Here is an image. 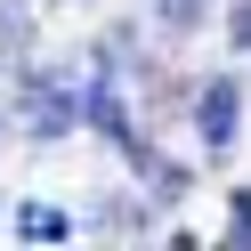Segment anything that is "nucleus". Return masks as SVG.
Segmentation results:
<instances>
[{
	"label": "nucleus",
	"instance_id": "nucleus-1",
	"mask_svg": "<svg viewBox=\"0 0 251 251\" xmlns=\"http://www.w3.org/2000/svg\"><path fill=\"white\" fill-rule=\"evenodd\" d=\"M235 122H243V89H235L227 73L202 81V89H195V130H202V146L227 154V146H235Z\"/></svg>",
	"mask_w": 251,
	"mask_h": 251
},
{
	"label": "nucleus",
	"instance_id": "nucleus-2",
	"mask_svg": "<svg viewBox=\"0 0 251 251\" xmlns=\"http://www.w3.org/2000/svg\"><path fill=\"white\" fill-rule=\"evenodd\" d=\"M73 122H81V98H73V89H57L49 73H41L33 98H25V130H33V138H65Z\"/></svg>",
	"mask_w": 251,
	"mask_h": 251
},
{
	"label": "nucleus",
	"instance_id": "nucleus-3",
	"mask_svg": "<svg viewBox=\"0 0 251 251\" xmlns=\"http://www.w3.org/2000/svg\"><path fill=\"white\" fill-rule=\"evenodd\" d=\"M17 235H25V243H65V235H73V211H57V202H25V211H17Z\"/></svg>",
	"mask_w": 251,
	"mask_h": 251
},
{
	"label": "nucleus",
	"instance_id": "nucleus-4",
	"mask_svg": "<svg viewBox=\"0 0 251 251\" xmlns=\"http://www.w3.org/2000/svg\"><path fill=\"white\" fill-rule=\"evenodd\" d=\"M227 33H235V49H251V8H235V17H227Z\"/></svg>",
	"mask_w": 251,
	"mask_h": 251
}]
</instances>
